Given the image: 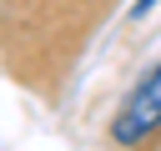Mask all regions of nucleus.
I'll list each match as a JSON object with an SVG mask.
<instances>
[{"label": "nucleus", "instance_id": "obj_1", "mask_svg": "<svg viewBox=\"0 0 161 151\" xmlns=\"http://www.w3.org/2000/svg\"><path fill=\"white\" fill-rule=\"evenodd\" d=\"M111 10V0H0L5 25V55L15 60V76L35 81V60H75L80 40L96 30V20Z\"/></svg>", "mask_w": 161, "mask_h": 151}, {"label": "nucleus", "instance_id": "obj_2", "mask_svg": "<svg viewBox=\"0 0 161 151\" xmlns=\"http://www.w3.org/2000/svg\"><path fill=\"white\" fill-rule=\"evenodd\" d=\"M161 131V60L126 91V101H121V111L111 116V141L116 146H146L151 136Z\"/></svg>", "mask_w": 161, "mask_h": 151}, {"label": "nucleus", "instance_id": "obj_3", "mask_svg": "<svg viewBox=\"0 0 161 151\" xmlns=\"http://www.w3.org/2000/svg\"><path fill=\"white\" fill-rule=\"evenodd\" d=\"M151 10H156V0H136V5H131V15H136V20H146Z\"/></svg>", "mask_w": 161, "mask_h": 151}]
</instances>
